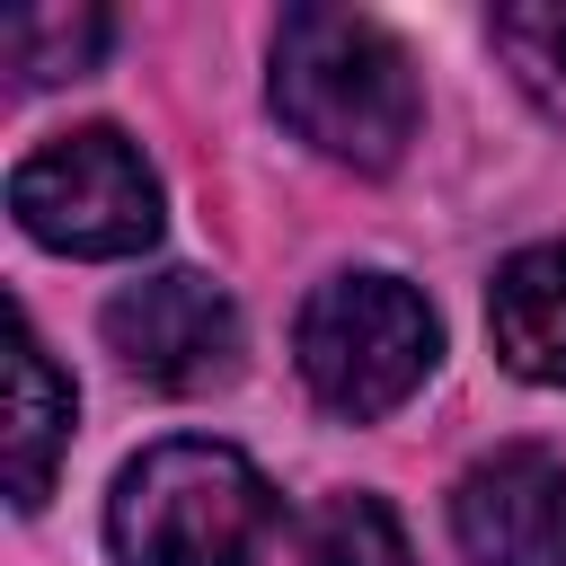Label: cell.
Returning a JSON list of instances; mask_svg holds the SVG:
<instances>
[{"label": "cell", "mask_w": 566, "mask_h": 566, "mask_svg": "<svg viewBox=\"0 0 566 566\" xmlns=\"http://www.w3.org/2000/svg\"><path fill=\"white\" fill-rule=\"evenodd\" d=\"M274 115L336 168L389 177L416 142L424 88H416V53L363 18V9H283L274 27V71H265Z\"/></svg>", "instance_id": "1"}, {"label": "cell", "mask_w": 566, "mask_h": 566, "mask_svg": "<svg viewBox=\"0 0 566 566\" xmlns=\"http://www.w3.org/2000/svg\"><path fill=\"white\" fill-rule=\"evenodd\" d=\"M283 531V495L230 442L177 433L150 442L106 495L115 566H265Z\"/></svg>", "instance_id": "2"}, {"label": "cell", "mask_w": 566, "mask_h": 566, "mask_svg": "<svg viewBox=\"0 0 566 566\" xmlns=\"http://www.w3.org/2000/svg\"><path fill=\"white\" fill-rule=\"evenodd\" d=\"M292 363L310 380V398L345 424H371L389 407H407L433 363H442V318L433 301L407 283V274H380V265H354V274H327L301 318H292Z\"/></svg>", "instance_id": "3"}, {"label": "cell", "mask_w": 566, "mask_h": 566, "mask_svg": "<svg viewBox=\"0 0 566 566\" xmlns=\"http://www.w3.org/2000/svg\"><path fill=\"white\" fill-rule=\"evenodd\" d=\"M9 212L53 256H142L168 221L159 168L115 124H80V133H53L44 150H27L9 168Z\"/></svg>", "instance_id": "4"}, {"label": "cell", "mask_w": 566, "mask_h": 566, "mask_svg": "<svg viewBox=\"0 0 566 566\" xmlns=\"http://www.w3.org/2000/svg\"><path fill=\"white\" fill-rule=\"evenodd\" d=\"M106 345L133 380L195 398V389H221L239 371V301L212 274L168 265V274H142L106 301Z\"/></svg>", "instance_id": "5"}, {"label": "cell", "mask_w": 566, "mask_h": 566, "mask_svg": "<svg viewBox=\"0 0 566 566\" xmlns=\"http://www.w3.org/2000/svg\"><path fill=\"white\" fill-rule=\"evenodd\" d=\"M451 539L469 566H566V460L548 442H504L460 469Z\"/></svg>", "instance_id": "6"}, {"label": "cell", "mask_w": 566, "mask_h": 566, "mask_svg": "<svg viewBox=\"0 0 566 566\" xmlns=\"http://www.w3.org/2000/svg\"><path fill=\"white\" fill-rule=\"evenodd\" d=\"M62 451H71V380L53 371L35 318L9 310V424H0V460H9V504L18 513H35L53 495Z\"/></svg>", "instance_id": "7"}, {"label": "cell", "mask_w": 566, "mask_h": 566, "mask_svg": "<svg viewBox=\"0 0 566 566\" xmlns=\"http://www.w3.org/2000/svg\"><path fill=\"white\" fill-rule=\"evenodd\" d=\"M486 336H495L504 371L566 389V230L495 265V292H486Z\"/></svg>", "instance_id": "8"}, {"label": "cell", "mask_w": 566, "mask_h": 566, "mask_svg": "<svg viewBox=\"0 0 566 566\" xmlns=\"http://www.w3.org/2000/svg\"><path fill=\"white\" fill-rule=\"evenodd\" d=\"M106 18L97 9H18L0 27V53H9V80L18 88H53V80H80L97 53H106Z\"/></svg>", "instance_id": "9"}, {"label": "cell", "mask_w": 566, "mask_h": 566, "mask_svg": "<svg viewBox=\"0 0 566 566\" xmlns=\"http://www.w3.org/2000/svg\"><path fill=\"white\" fill-rule=\"evenodd\" d=\"M301 566H416V548L380 495H327L301 531Z\"/></svg>", "instance_id": "10"}, {"label": "cell", "mask_w": 566, "mask_h": 566, "mask_svg": "<svg viewBox=\"0 0 566 566\" xmlns=\"http://www.w3.org/2000/svg\"><path fill=\"white\" fill-rule=\"evenodd\" d=\"M486 35H495L504 71L522 80V97H531V106H548V115H566V0L495 9V18H486Z\"/></svg>", "instance_id": "11"}]
</instances>
